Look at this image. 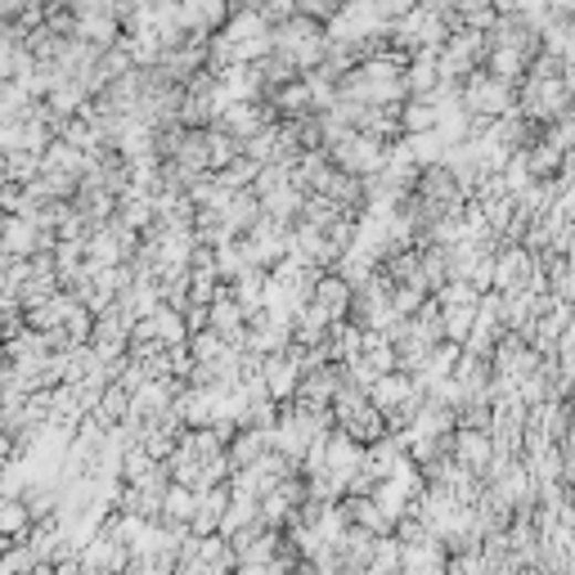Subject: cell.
I'll list each match as a JSON object with an SVG mask.
<instances>
[{
  "label": "cell",
  "instance_id": "6da1fadb",
  "mask_svg": "<svg viewBox=\"0 0 575 575\" xmlns=\"http://www.w3.org/2000/svg\"><path fill=\"white\" fill-rule=\"evenodd\" d=\"M328 158L346 171V176H359V180H369L387 167V144L369 139V135H359V130H346L342 139L328 144Z\"/></svg>",
  "mask_w": 575,
  "mask_h": 575
},
{
  "label": "cell",
  "instance_id": "7a4b0ae2",
  "mask_svg": "<svg viewBox=\"0 0 575 575\" xmlns=\"http://www.w3.org/2000/svg\"><path fill=\"white\" fill-rule=\"evenodd\" d=\"M311 302H315V306H324L333 324H346V320H351V311H355V288H351L337 270H324V274L315 279V293H311Z\"/></svg>",
  "mask_w": 575,
  "mask_h": 575
},
{
  "label": "cell",
  "instance_id": "3957f363",
  "mask_svg": "<svg viewBox=\"0 0 575 575\" xmlns=\"http://www.w3.org/2000/svg\"><path fill=\"white\" fill-rule=\"evenodd\" d=\"M454 463L468 468V472H477V477H485L494 468V437H490V431L459 427L454 431Z\"/></svg>",
  "mask_w": 575,
  "mask_h": 575
},
{
  "label": "cell",
  "instance_id": "277c9868",
  "mask_svg": "<svg viewBox=\"0 0 575 575\" xmlns=\"http://www.w3.org/2000/svg\"><path fill=\"white\" fill-rule=\"evenodd\" d=\"M230 503H234V490L230 485H211V490H198V518H194V535H221L226 526V513H230Z\"/></svg>",
  "mask_w": 575,
  "mask_h": 575
},
{
  "label": "cell",
  "instance_id": "5b68a950",
  "mask_svg": "<svg viewBox=\"0 0 575 575\" xmlns=\"http://www.w3.org/2000/svg\"><path fill=\"white\" fill-rule=\"evenodd\" d=\"M270 450H274V446H270V431L243 427L239 437H234V446H230V463H234V472H243V468H257Z\"/></svg>",
  "mask_w": 575,
  "mask_h": 575
},
{
  "label": "cell",
  "instance_id": "8992f818",
  "mask_svg": "<svg viewBox=\"0 0 575 575\" xmlns=\"http://www.w3.org/2000/svg\"><path fill=\"white\" fill-rule=\"evenodd\" d=\"M0 531H6V544H23L36 531V518L23 499H6L0 503Z\"/></svg>",
  "mask_w": 575,
  "mask_h": 575
},
{
  "label": "cell",
  "instance_id": "52a82bcc",
  "mask_svg": "<svg viewBox=\"0 0 575 575\" xmlns=\"http://www.w3.org/2000/svg\"><path fill=\"white\" fill-rule=\"evenodd\" d=\"M437 126H441V113H437V104H431V100H409L400 108V130L405 135H431Z\"/></svg>",
  "mask_w": 575,
  "mask_h": 575
}]
</instances>
